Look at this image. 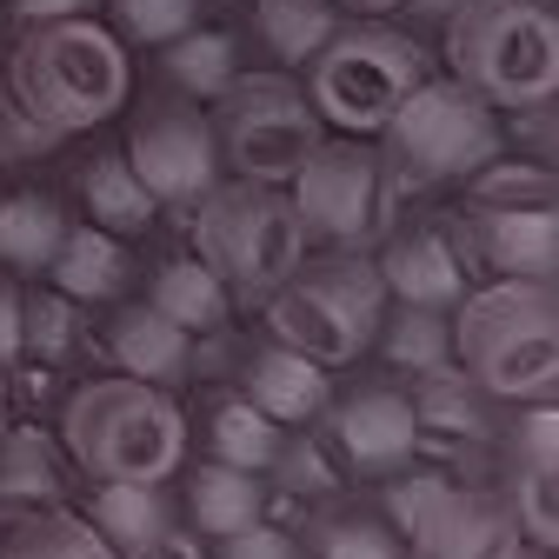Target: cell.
Instances as JSON below:
<instances>
[{
	"instance_id": "obj_1",
	"label": "cell",
	"mask_w": 559,
	"mask_h": 559,
	"mask_svg": "<svg viewBox=\"0 0 559 559\" xmlns=\"http://www.w3.org/2000/svg\"><path fill=\"white\" fill-rule=\"evenodd\" d=\"M8 87L40 133H87L127 107L133 60L114 27H100L94 14H67L21 27L8 53Z\"/></svg>"
},
{
	"instance_id": "obj_2",
	"label": "cell",
	"mask_w": 559,
	"mask_h": 559,
	"mask_svg": "<svg viewBox=\"0 0 559 559\" xmlns=\"http://www.w3.org/2000/svg\"><path fill=\"white\" fill-rule=\"evenodd\" d=\"M453 367L493 400L533 406L559 393V307L552 280H493L453 307Z\"/></svg>"
},
{
	"instance_id": "obj_3",
	"label": "cell",
	"mask_w": 559,
	"mask_h": 559,
	"mask_svg": "<svg viewBox=\"0 0 559 559\" xmlns=\"http://www.w3.org/2000/svg\"><path fill=\"white\" fill-rule=\"evenodd\" d=\"M60 447L87 479H174L187 466V413L147 380H81L60 406Z\"/></svg>"
},
{
	"instance_id": "obj_4",
	"label": "cell",
	"mask_w": 559,
	"mask_h": 559,
	"mask_svg": "<svg viewBox=\"0 0 559 559\" xmlns=\"http://www.w3.org/2000/svg\"><path fill=\"white\" fill-rule=\"evenodd\" d=\"M300 74H307L300 94L313 100V114H320L326 133L373 140L393 120V107L433 74V60H427V47H419L406 27H393L386 14H346L340 34L300 67Z\"/></svg>"
},
{
	"instance_id": "obj_5",
	"label": "cell",
	"mask_w": 559,
	"mask_h": 559,
	"mask_svg": "<svg viewBox=\"0 0 559 559\" xmlns=\"http://www.w3.org/2000/svg\"><path fill=\"white\" fill-rule=\"evenodd\" d=\"M386 313V287H380V266L373 253H326V260H300L280 287L266 294V333L294 354L333 367H354L367 360L373 326Z\"/></svg>"
},
{
	"instance_id": "obj_6",
	"label": "cell",
	"mask_w": 559,
	"mask_h": 559,
	"mask_svg": "<svg viewBox=\"0 0 559 559\" xmlns=\"http://www.w3.org/2000/svg\"><path fill=\"white\" fill-rule=\"evenodd\" d=\"M193 253L227 280L234 300H266L307 260V234L287 187L221 174L193 200Z\"/></svg>"
},
{
	"instance_id": "obj_7",
	"label": "cell",
	"mask_w": 559,
	"mask_h": 559,
	"mask_svg": "<svg viewBox=\"0 0 559 559\" xmlns=\"http://www.w3.org/2000/svg\"><path fill=\"white\" fill-rule=\"evenodd\" d=\"M447 74L466 81L479 100L526 107V100H552L559 87V21L546 0H473L447 21Z\"/></svg>"
},
{
	"instance_id": "obj_8",
	"label": "cell",
	"mask_w": 559,
	"mask_h": 559,
	"mask_svg": "<svg viewBox=\"0 0 559 559\" xmlns=\"http://www.w3.org/2000/svg\"><path fill=\"white\" fill-rule=\"evenodd\" d=\"M373 140H380V160H386V180L393 187H447V180H466L473 167H486V160L507 147L500 107L479 100L453 74H427V81H419L393 107V120Z\"/></svg>"
},
{
	"instance_id": "obj_9",
	"label": "cell",
	"mask_w": 559,
	"mask_h": 559,
	"mask_svg": "<svg viewBox=\"0 0 559 559\" xmlns=\"http://www.w3.org/2000/svg\"><path fill=\"white\" fill-rule=\"evenodd\" d=\"M214 140H221V167L240 174V180H266V187H287L300 174V160L326 140L313 100L300 94V81L287 67L273 74H240L214 107Z\"/></svg>"
},
{
	"instance_id": "obj_10",
	"label": "cell",
	"mask_w": 559,
	"mask_h": 559,
	"mask_svg": "<svg viewBox=\"0 0 559 559\" xmlns=\"http://www.w3.org/2000/svg\"><path fill=\"white\" fill-rule=\"evenodd\" d=\"M287 200L300 214V234L333 247V253H360L386 234V160H380V140L360 133H326L320 147L300 160V174L287 180Z\"/></svg>"
},
{
	"instance_id": "obj_11",
	"label": "cell",
	"mask_w": 559,
	"mask_h": 559,
	"mask_svg": "<svg viewBox=\"0 0 559 559\" xmlns=\"http://www.w3.org/2000/svg\"><path fill=\"white\" fill-rule=\"evenodd\" d=\"M120 154L133 160L140 187L160 200V214H167V206H193L206 187L227 174V167H221V140H214V120H206V107L187 100V94H174V87L133 114Z\"/></svg>"
},
{
	"instance_id": "obj_12",
	"label": "cell",
	"mask_w": 559,
	"mask_h": 559,
	"mask_svg": "<svg viewBox=\"0 0 559 559\" xmlns=\"http://www.w3.org/2000/svg\"><path fill=\"white\" fill-rule=\"evenodd\" d=\"M320 419H326L333 460L367 473V479H386V473L413 466V453H419V419H413L406 386H386V380L354 386L346 400H326Z\"/></svg>"
},
{
	"instance_id": "obj_13",
	"label": "cell",
	"mask_w": 559,
	"mask_h": 559,
	"mask_svg": "<svg viewBox=\"0 0 559 559\" xmlns=\"http://www.w3.org/2000/svg\"><path fill=\"white\" fill-rule=\"evenodd\" d=\"M373 266H380L386 300H406V307H440V313H453L460 294L473 287L466 240L447 221H413V227L386 234L380 253H373Z\"/></svg>"
},
{
	"instance_id": "obj_14",
	"label": "cell",
	"mask_w": 559,
	"mask_h": 559,
	"mask_svg": "<svg viewBox=\"0 0 559 559\" xmlns=\"http://www.w3.org/2000/svg\"><path fill=\"white\" fill-rule=\"evenodd\" d=\"M453 221H460L466 260L493 266L500 280H552V266H559L552 206H466L460 200Z\"/></svg>"
},
{
	"instance_id": "obj_15",
	"label": "cell",
	"mask_w": 559,
	"mask_h": 559,
	"mask_svg": "<svg viewBox=\"0 0 559 559\" xmlns=\"http://www.w3.org/2000/svg\"><path fill=\"white\" fill-rule=\"evenodd\" d=\"M240 393L273 419V427H313V419L326 413V400H333V380H326V367L320 360H307V354H294V346H280L273 333L253 346V354L240 360Z\"/></svg>"
},
{
	"instance_id": "obj_16",
	"label": "cell",
	"mask_w": 559,
	"mask_h": 559,
	"mask_svg": "<svg viewBox=\"0 0 559 559\" xmlns=\"http://www.w3.org/2000/svg\"><path fill=\"white\" fill-rule=\"evenodd\" d=\"M40 280L60 287L67 300H81V307H114L133 287V240H120V234H107L94 221H74L60 234V247H53Z\"/></svg>"
},
{
	"instance_id": "obj_17",
	"label": "cell",
	"mask_w": 559,
	"mask_h": 559,
	"mask_svg": "<svg viewBox=\"0 0 559 559\" xmlns=\"http://www.w3.org/2000/svg\"><path fill=\"white\" fill-rule=\"evenodd\" d=\"M107 360H114V373H127V380L180 386V380L193 373V333H180L174 320H160L147 300H114Z\"/></svg>"
},
{
	"instance_id": "obj_18",
	"label": "cell",
	"mask_w": 559,
	"mask_h": 559,
	"mask_svg": "<svg viewBox=\"0 0 559 559\" xmlns=\"http://www.w3.org/2000/svg\"><path fill=\"white\" fill-rule=\"evenodd\" d=\"M74 206H81V221H94L120 240H147L160 227V200L140 187V174L120 147H100L94 160L74 167Z\"/></svg>"
},
{
	"instance_id": "obj_19",
	"label": "cell",
	"mask_w": 559,
	"mask_h": 559,
	"mask_svg": "<svg viewBox=\"0 0 559 559\" xmlns=\"http://www.w3.org/2000/svg\"><path fill=\"white\" fill-rule=\"evenodd\" d=\"M147 307H154L160 320H174L180 333H193V340H214V333H227V320H234L227 280L206 266L200 253H167V260L147 273Z\"/></svg>"
},
{
	"instance_id": "obj_20",
	"label": "cell",
	"mask_w": 559,
	"mask_h": 559,
	"mask_svg": "<svg viewBox=\"0 0 559 559\" xmlns=\"http://www.w3.org/2000/svg\"><path fill=\"white\" fill-rule=\"evenodd\" d=\"M413 400V419H419V447H479L486 433H493V400H486L453 360L433 367V373H419L406 386Z\"/></svg>"
},
{
	"instance_id": "obj_21",
	"label": "cell",
	"mask_w": 559,
	"mask_h": 559,
	"mask_svg": "<svg viewBox=\"0 0 559 559\" xmlns=\"http://www.w3.org/2000/svg\"><path fill=\"white\" fill-rule=\"evenodd\" d=\"M266 500H273L266 493V473H247V466H227V460H200L187 473V493H180L187 526L200 539H227V533L266 520Z\"/></svg>"
},
{
	"instance_id": "obj_22",
	"label": "cell",
	"mask_w": 559,
	"mask_h": 559,
	"mask_svg": "<svg viewBox=\"0 0 559 559\" xmlns=\"http://www.w3.org/2000/svg\"><path fill=\"white\" fill-rule=\"evenodd\" d=\"M160 74L174 94L200 100V107H214L240 74H247V60H240V34L234 27H214V21H193L180 40L160 47Z\"/></svg>"
},
{
	"instance_id": "obj_23",
	"label": "cell",
	"mask_w": 559,
	"mask_h": 559,
	"mask_svg": "<svg viewBox=\"0 0 559 559\" xmlns=\"http://www.w3.org/2000/svg\"><path fill=\"white\" fill-rule=\"evenodd\" d=\"M67 227H74V214H67L60 193H47V187H14V193H0V266L40 280Z\"/></svg>"
},
{
	"instance_id": "obj_24",
	"label": "cell",
	"mask_w": 559,
	"mask_h": 559,
	"mask_svg": "<svg viewBox=\"0 0 559 559\" xmlns=\"http://www.w3.org/2000/svg\"><path fill=\"white\" fill-rule=\"evenodd\" d=\"M247 14H253V47L273 67H307L346 21L333 0H247Z\"/></svg>"
},
{
	"instance_id": "obj_25",
	"label": "cell",
	"mask_w": 559,
	"mask_h": 559,
	"mask_svg": "<svg viewBox=\"0 0 559 559\" xmlns=\"http://www.w3.org/2000/svg\"><path fill=\"white\" fill-rule=\"evenodd\" d=\"M367 354H380L393 373L419 380V373H433L453 360V313L440 307H406V300H386L380 326H373V346Z\"/></svg>"
},
{
	"instance_id": "obj_26",
	"label": "cell",
	"mask_w": 559,
	"mask_h": 559,
	"mask_svg": "<svg viewBox=\"0 0 559 559\" xmlns=\"http://www.w3.org/2000/svg\"><path fill=\"white\" fill-rule=\"evenodd\" d=\"M280 453H287V427H273L240 386L206 406V460H227V466H247V473H273Z\"/></svg>"
},
{
	"instance_id": "obj_27",
	"label": "cell",
	"mask_w": 559,
	"mask_h": 559,
	"mask_svg": "<svg viewBox=\"0 0 559 559\" xmlns=\"http://www.w3.org/2000/svg\"><path fill=\"white\" fill-rule=\"evenodd\" d=\"M87 526L127 552L140 539H154L174 526V500H167V479H100V493L87 500Z\"/></svg>"
},
{
	"instance_id": "obj_28",
	"label": "cell",
	"mask_w": 559,
	"mask_h": 559,
	"mask_svg": "<svg viewBox=\"0 0 559 559\" xmlns=\"http://www.w3.org/2000/svg\"><path fill=\"white\" fill-rule=\"evenodd\" d=\"M307 559H406V539L380 507H326L307 526Z\"/></svg>"
},
{
	"instance_id": "obj_29",
	"label": "cell",
	"mask_w": 559,
	"mask_h": 559,
	"mask_svg": "<svg viewBox=\"0 0 559 559\" xmlns=\"http://www.w3.org/2000/svg\"><path fill=\"white\" fill-rule=\"evenodd\" d=\"M81 300H67L60 287H27L21 294V354H34L40 367H67L81 354Z\"/></svg>"
},
{
	"instance_id": "obj_30",
	"label": "cell",
	"mask_w": 559,
	"mask_h": 559,
	"mask_svg": "<svg viewBox=\"0 0 559 559\" xmlns=\"http://www.w3.org/2000/svg\"><path fill=\"white\" fill-rule=\"evenodd\" d=\"M60 466L40 433H0V507H53Z\"/></svg>"
},
{
	"instance_id": "obj_31",
	"label": "cell",
	"mask_w": 559,
	"mask_h": 559,
	"mask_svg": "<svg viewBox=\"0 0 559 559\" xmlns=\"http://www.w3.org/2000/svg\"><path fill=\"white\" fill-rule=\"evenodd\" d=\"M552 493H559V466L507 460V493H500V500H507L520 539L539 546V552H552V539H559V507H552Z\"/></svg>"
},
{
	"instance_id": "obj_32",
	"label": "cell",
	"mask_w": 559,
	"mask_h": 559,
	"mask_svg": "<svg viewBox=\"0 0 559 559\" xmlns=\"http://www.w3.org/2000/svg\"><path fill=\"white\" fill-rule=\"evenodd\" d=\"M100 8L114 14V34L127 47H167L180 40L193 21H206V0H100Z\"/></svg>"
},
{
	"instance_id": "obj_33",
	"label": "cell",
	"mask_w": 559,
	"mask_h": 559,
	"mask_svg": "<svg viewBox=\"0 0 559 559\" xmlns=\"http://www.w3.org/2000/svg\"><path fill=\"white\" fill-rule=\"evenodd\" d=\"M14 533L34 539L47 559H120V552L87 526V513H67V507H40V513H27Z\"/></svg>"
},
{
	"instance_id": "obj_34",
	"label": "cell",
	"mask_w": 559,
	"mask_h": 559,
	"mask_svg": "<svg viewBox=\"0 0 559 559\" xmlns=\"http://www.w3.org/2000/svg\"><path fill=\"white\" fill-rule=\"evenodd\" d=\"M552 400H533V406H513V460L526 466H559V440H552Z\"/></svg>"
},
{
	"instance_id": "obj_35",
	"label": "cell",
	"mask_w": 559,
	"mask_h": 559,
	"mask_svg": "<svg viewBox=\"0 0 559 559\" xmlns=\"http://www.w3.org/2000/svg\"><path fill=\"white\" fill-rule=\"evenodd\" d=\"M214 559H307V546H300V533H287V526H273V520H253V526L227 533Z\"/></svg>"
},
{
	"instance_id": "obj_36",
	"label": "cell",
	"mask_w": 559,
	"mask_h": 559,
	"mask_svg": "<svg viewBox=\"0 0 559 559\" xmlns=\"http://www.w3.org/2000/svg\"><path fill=\"white\" fill-rule=\"evenodd\" d=\"M14 27H40V21H67V14H94L100 0H0Z\"/></svg>"
},
{
	"instance_id": "obj_37",
	"label": "cell",
	"mask_w": 559,
	"mask_h": 559,
	"mask_svg": "<svg viewBox=\"0 0 559 559\" xmlns=\"http://www.w3.org/2000/svg\"><path fill=\"white\" fill-rule=\"evenodd\" d=\"M14 360H21V287L8 280V266H0V373Z\"/></svg>"
},
{
	"instance_id": "obj_38",
	"label": "cell",
	"mask_w": 559,
	"mask_h": 559,
	"mask_svg": "<svg viewBox=\"0 0 559 559\" xmlns=\"http://www.w3.org/2000/svg\"><path fill=\"white\" fill-rule=\"evenodd\" d=\"M120 559H206V552H200V539H193V533L167 526V533H154V539H140V546H127Z\"/></svg>"
},
{
	"instance_id": "obj_39",
	"label": "cell",
	"mask_w": 559,
	"mask_h": 559,
	"mask_svg": "<svg viewBox=\"0 0 559 559\" xmlns=\"http://www.w3.org/2000/svg\"><path fill=\"white\" fill-rule=\"evenodd\" d=\"M460 8H473V0H400V14H413V21H433V27H447Z\"/></svg>"
},
{
	"instance_id": "obj_40",
	"label": "cell",
	"mask_w": 559,
	"mask_h": 559,
	"mask_svg": "<svg viewBox=\"0 0 559 559\" xmlns=\"http://www.w3.org/2000/svg\"><path fill=\"white\" fill-rule=\"evenodd\" d=\"M340 14H400V0H333Z\"/></svg>"
},
{
	"instance_id": "obj_41",
	"label": "cell",
	"mask_w": 559,
	"mask_h": 559,
	"mask_svg": "<svg viewBox=\"0 0 559 559\" xmlns=\"http://www.w3.org/2000/svg\"><path fill=\"white\" fill-rule=\"evenodd\" d=\"M0 559H47L34 539H21V533H8V539H0Z\"/></svg>"
},
{
	"instance_id": "obj_42",
	"label": "cell",
	"mask_w": 559,
	"mask_h": 559,
	"mask_svg": "<svg viewBox=\"0 0 559 559\" xmlns=\"http://www.w3.org/2000/svg\"><path fill=\"white\" fill-rule=\"evenodd\" d=\"M520 559H552V552H539V546H533V552H520Z\"/></svg>"
},
{
	"instance_id": "obj_43",
	"label": "cell",
	"mask_w": 559,
	"mask_h": 559,
	"mask_svg": "<svg viewBox=\"0 0 559 559\" xmlns=\"http://www.w3.org/2000/svg\"><path fill=\"white\" fill-rule=\"evenodd\" d=\"M0 40H8V8H0Z\"/></svg>"
},
{
	"instance_id": "obj_44",
	"label": "cell",
	"mask_w": 559,
	"mask_h": 559,
	"mask_svg": "<svg viewBox=\"0 0 559 559\" xmlns=\"http://www.w3.org/2000/svg\"><path fill=\"white\" fill-rule=\"evenodd\" d=\"M0 160H8V140H0Z\"/></svg>"
},
{
	"instance_id": "obj_45",
	"label": "cell",
	"mask_w": 559,
	"mask_h": 559,
	"mask_svg": "<svg viewBox=\"0 0 559 559\" xmlns=\"http://www.w3.org/2000/svg\"><path fill=\"white\" fill-rule=\"evenodd\" d=\"M0 433H8V413H0Z\"/></svg>"
}]
</instances>
